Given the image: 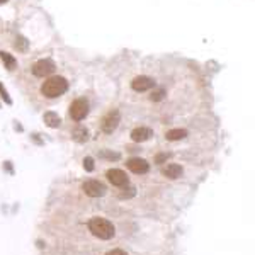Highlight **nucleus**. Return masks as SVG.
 <instances>
[{
  "label": "nucleus",
  "instance_id": "2eb2a0df",
  "mask_svg": "<svg viewBox=\"0 0 255 255\" xmlns=\"http://www.w3.org/2000/svg\"><path fill=\"white\" fill-rule=\"evenodd\" d=\"M186 136H187L186 129H170L165 133V138L168 141H179V139H184Z\"/></svg>",
  "mask_w": 255,
  "mask_h": 255
},
{
  "label": "nucleus",
  "instance_id": "39448f33",
  "mask_svg": "<svg viewBox=\"0 0 255 255\" xmlns=\"http://www.w3.org/2000/svg\"><path fill=\"white\" fill-rule=\"evenodd\" d=\"M82 191L90 197H101L106 194V186L102 182H99V180L92 179V180H85L82 184Z\"/></svg>",
  "mask_w": 255,
  "mask_h": 255
},
{
  "label": "nucleus",
  "instance_id": "f257e3e1",
  "mask_svg": "<svg viewBox=\"0 0 255 255\" xmlns=\"http://www.w3.org/2000/svg\"><path fill=\"white\" fill-rule=\"evenodd\" d=\"M68 90V82L65 77H49V79L41 85V94L48 99H56L63 96Z\"/></svg>",
  "mask_w": 255,
  "mask_h": 255
},
{
  "label": "nucleus",
  "instance_id": "9b49d317",
  "mask_svg": "<svg viewBox=\"0 0 255 255\" xmlns=\"http://www.w3.org/2000/svg\"><path fill=\"white\" fill-rule=\"evenodd\" d=\"M182 167L177 165V163H170V165H167L165 168H162V174L167 177V179H179L180 175H182Z\"/></svg>",
  "mask_w": 255,
  "mask_h": 255
},
{
  "label": "nucleus",
  "instance_id": "20e7f679",
  "mask_svg": "<svg viewBox=\"0 0 255 255\" xmlns=\"http://www.w3.org/2000/svg\"><path fill=\"white\" fill-rule=\"evenodd\" d=\"M119 121H121V114H119L118 109H111L104 118H102V123H101V128L104 133L111 134L114 129L118 128Z\"/></svg>",
  "mask_w": 255,
  "mask_h": 255
},
{
  "label": "nucleus",
  "instance_id": "f8f14e48",
  "mask_svg": "<svg viewBox=\"0 0 255 255\" xmlns=\"http://www.w3.org/2000/svg\"><path fill=\"white\" fill-rule=\"evenodd\" d=\"M72 138L75 139V141H79V143H85L89 139V129H87V128H84V126L75 128V129H73V133H72Z\"/></svg>",
  "mask_w": 255,
  "mask_h": 255
},
{
  "label": "nucleus",
  "instance_id": "7ed1b4c3",
  "mask_svg": "<svg viewBox=\"0 0 255 255\" xmlns=\"http://www.w3.org/2000/svg\"><path fill=\"white\" fill-rule=\"evenodd\" d=\"M89 114V102L85 99H77L70 106V118L73 121H82Z\"/></svg>",
  "mask_w": 255,
  "mask_h": 255
},
{
  "label": "nucleus",
  "instance_id": "412c9836",
  "mask_svg": "<svg viewBox=\"0 0 255 255\" xmlns=\"http://www.w3.org/2000/svg\"><path fill=\"white\" fill-rule=\"evenodd\" d=\"M106 255H128L125 250H121V249H116V250H111V252H108Z\"/></svg>",
  "mask_w": 255,
  "mask_h": 255
},
{
  "label": "nucleus",
  "instance_id": "a211bd4d",
  "mask_svg": "<svg viewBox=\"0 0 255 255\" xmlns=\"http://www.w3.org/2000/svg\"><path fill=\"white\" fill-rule=\"evenodd\" d=\"M0 94H2V99L7 102V104H12V99L9 97V94H7V90L3 89V85H2V84H0Z\"/></svg>",
  "mask_w": 255,
  "mask_h": 255
},
{
  "label": "nucleus",
  "instance_id": "5701e85b",
  "mask_svg": "<svg viewBox=\"0 0 255 255\" xmlns=\"http://www.w3.org/2000/svg\"><path fill=\"white\" fill-rule=\"evenodd\" d=\"M5 2H9V0H0V3H5Z\"/></svg>",
  "mask_w": 255,
  "mask_h": 255
},
{
  "label": "nucleus",
  "instance_id": "6ab92c4d",
  "mask_svg": "<svg viewBox=\"0 0 255 255\" xmlns=\"http://www.w3.org/2000/svg\"><path fill=\"white\" fill-rule=\"evenodd\" d=\"M15 48H17V49H22V51H24V49L27 48V41L24 39V38H19V41L15 43Z\"/></svg>",
  "mask_w": 255,
  "mask_h": 255
},
{
  "label": "nucleus",
  "instance_id": "0eeeda50",
  "mask_svg": "<svg viewBox=\"0 0 255 255\" xmlns=\"http://www.w3.org/2000/svg\"><path fill=\"white\" fill-rule=\"evenodd\" d=\"M153 87H155V80L146 75L134 77V79L131 80V89H133L134 92H146V90H150Z\"/></svg>",
  "mask_w": 255,
  "mask_h": 255
},
{
  "label": "nucleus",
  "instance_id": "4468645a",
  "mask_svg": "<svg viewBox=\"0 0 255 255\" xmlns=\"http://www.w3.org/2000/svg\"><path fill=\"white\" fill-rule=\"evenodd\" d=\"M0 60H2V63L5 65L7 70H14L15 67H17V60H15L14 56L10 55V53L0 51Z\"/></svg>",
  "mask_w": 255,
  "mask_h": 255
},
{
  "label": "nucleus",
  "instance_id": "6e6552de",
  "mask_svg": "<svg viewBox=\"0 0 255 255\" xmlns=\"http://www.w3.org/2000/svg\"><path fill=\"white\" fill-rule=\"evenodd\" d=\"M106 175H108V180L113 186H116V187L128 186V175L123 170H119V168H109V170L106 172Z\"/></svg>",
  "mask_w": 255,
  "mask_h": 255
},
{
  "label": "nucleus",
  "instance_id": "9d476101",
  "mask_svg": "<svg viewBox=\"0 0 255 255\" xmlns=\"http://www.w3.org/2000/svg\"><path fill=\"white\" fill-rule=\"evenodd\" d=\"M153 136V131L150 129V128H136V129L131 131V139L136 143H141V141H146V139H150Z\"/></svg>",
  "mask_w": 255,
  "mask_h": 255
},
{
  "label": "nucleus",
  "instance_id": "f3484780",
  "mask_svg": "<svg viewBox=\"0 0 255 255\" xmlns=\"http://www.w3.org/2000/svg\"><path fill=\"white\" fill-rule=\"evenodd\" d=\"M84 167H85V170H87V172H92L94 170V160L90 157H87L84 160Z\"/></svg>",
  "mask_w": 255,
  "mask_h": 255
},
{
  "label": "nucleus",
  "instance_id": "dca6fc26",
  "mask_svg": "<svg viewBox=\"0 0 255 255\" xmlns=\"http://www.w3.org/2000/svg\"><path fill=\"white\" fill-rule=\"evenodd\" d=\"M153 89H155V87H153ZM163 97H165V89H162V87H160V89H155L153 92H151V96H150V99H151L153 102L162 101Z\"/></svg>",
  "mask_w": 255,
  "mask_h": 255
},
{
  "label": "nucleus",
  "instance_id": "423d86ee",
  "mask_svg": "<svg viewBox=\"0 0 255 255\" xmlns=\"http://www.w3.org/2000/svg\"><path fill=\"white\" fill-rule=\"evenodd\" d=\"M55 68L56 67L51 60H39L32 65V73H34L36 77H48L55 72Z\"/></svg>",
  "mask_w": 255,
  "mask_h": 255
},
{
  "label": "nucleus",
  "instance_id": "4be33fe9",
  "mask_svg": "<svg viewBox=\"0 0 255 255\" xmlns=\"http://www.w3.org/2000/svg\"><path fill=\"white\" fill-rule=\"evenodd\" d=\"M168 158V155L167 153H160V155H157V158H155V162L157 163H162L163 160H167Z\"/></svg>",
  "mask_w": 255,
  "mask_h": 255
},
{
  "label": "nucleus",
  "instance_id": "f03ea898",
  "mask_svg": "<svg viewBox=\"0 0 255 255\" xmlns=\"http://www.w3.org/2000/svg\"><path fill=\"white\" fill-rule=\"evenodd\" d=\"M89 230L94 237L101 238V240H111L116 233L114 225L109 220H104V218H92L89 221Z\"/></svg>",
  "mask_w": 255,
  "mask_h": 255
},
{
  "label": "nucleus",
  "instance_id": "1a4fd4ad",
  "mask_svg": "<svg viewBox=\"0 0 255 255\" xmlns=\"http://www.w3.org/2000/svg\"><path fill=\"white\" fill-rule=\"evenodd\" d=\"M126 165L131 172H133V174H139V175L146 174V172L150 170V163L143 158H129Z\"/></svg>",
  "mask_w": 255,
  "mask_h": 255
},
{
  "label": "nucleus",
  "instance_id": "aec40b11",
  "mask_svg": "<svg viewBox=\"0 0 255 255\" xmlns=\"http://www.w3.org/2000/svg\"><path fill=\"white\" fill-rule=\"evenodd\" d=\"M101 157H106V158H109V160H118L119 153H108V151H102Z\"/></svg>",
  "mask_w": 255,
  "mask_h": 255
},
{
  "label": "nucleus",
  "instance_id": "ddd939ff",
  "mask_svg": "<svg viewBox=\"0 0 255 255\" xmlns=\"http://www.w3.org/2000/svg\"><path fill=\"white\" fill-rule=\"evenodd\" d=\"M43 119H44V123H46V126H49V128H58L61 125L60 116L56 113H53V111H49V113L44 114Z\"/></svg>",
  "mask_w": 255,
  "mask_h": 255
}]
</instances>
